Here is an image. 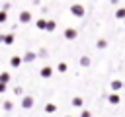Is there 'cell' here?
I'll list each match as a JSON object with an SVG mask.
<instances>
[{
  "label": "cell",
  "mask_w": 125,
  "mask_h": 117,
  "mask_svg": "<svg viewBox=\"0 0 125 117\" xmlns=\"http://www.w3.org/2000/svg\"><path fill=\"white\" fill-rule=\"evenodd\" d=\"M51 74H53V70H51L49 66H43V68H41V76H43V78H49Z\"/></svg>",
  "instance_id": "6da1fadb"
},
{
  "label": "cell",
  "mask_w": 125,
  "mask_h": 117,
  "mask_svg": "<svg viewBox=\"0 0 125 117\" xmlns=\"http://www.w3.org/2000/svg\"><path fill=\"white\" fill-rule=\"evenodd\" d=\"M21 105H23L25 109H29V107L33 105V99H31V98H23V99H21Z\"/></svg>",
  "instance_id": "7a4b0ae2"
},
{
  "label": "cell",
  "mask_w": 125,
  "mask_h": 117,
  "mask_svg": "<svg viewBox=\"0 0 125 117\" xmlns=\"http://www.w3.org/2000/svg\"><path fill=\"white\" fill-rule=\"evenodd\" d=\"M64 37H66V39H74V37H76V31H74V29H66V31H64Z\"/></svg>",
  "instance_id": "3957f363"
},
{
  "label": "cell",
  "mask_w": 125,
  "mask_h": 117,
  "mask_svg": "<svg viewBox=\"0 0 125 117\" xmlns=\"http://www.w3.org/2000/svg\"><path fill=\"white\" fill-rule=\"evenodd\" d=\"M33 58H35V55H33V53H25V57H23V60H25V62H31Z\"/></svg>",
  "instance_id": "277c9868"
},
{
  "label": "cell",
  "mask_w": 125,
  "mask_h": 117,
  "mask_svg": "<svg viewBox=\"0 0 125 117\" xmlns=\"http://www.w3.org/2000/svg\"><path fill=\"white\" fill-rule=\"evenodd\" d=\"M0 80H2V84H8V80H10V74H8V72H2Z\"/></svg>",
  "instance_id": "5b68a950"
},
{
  "label": "cell",
  "mask_w": 125,
  "mask_h": 117,
  "mask_svg": "<svg viewBox=\"0 0 125 117\" xmlns=\"http://www.w3.org/2000/svg\"><path fill=\"white\" fill-rule=\"evenodd\" d=\"M10 62H12V66H18V64L21 62V58H20V57H12V60H10Z\"/></svg>",
  "instance_id": "8992f818"
},
{
  "label": "cell",
  "mask_w": 125,
  "mask_h": 117,
  "mask_svg": "<svg viewBox=\"0 0 125 117\" xmlns=\"http://www.w3.org/2000/svg\"><path fill=\"white\" fill-rule=\"evenodd\" d=\"M109 101H111V103H119V96H117V94H111V96H109Z\"/></svg>",
  "instance_id": "52a82bcc"
},
{
  "label": "cell",
  "mask_w": 125,
  "mask_h": 117,
  "mask_svg": "<svg viewBox=\"0 0 125 117\" xmlns=\"http://www.w3.org/2000/svg\"><path fill=\"white\" fill-rule=\"evenodd\" d=\"M121 86H123V84H121L119 80H115V82H111V88H113V90H119Z\"/></svg>",
  "instance_id": "ba28073f"
},
{
  "label": "cell",
  "mask_w": 125,
  "mask_h": 117,
  "mask_svg": "<svg viewBox=\"0 0 125 117\" xmlns=\"http://www.w3.org/2000/svg\"><path fill=\"white\" fill-rule=\"evenodd\" d=\"M55 109H57V107H55L53 103H47V105H45V111H49V113H53Z\"/></svg>",
  "instance_id": "9c48e42d"
},
{
  "label": "cell",
  "mask_w": 125,
  "mask_h": 117,
  "mask_svg": "<svg viewBox=\"0 0 125 117\" xmlns=\"http://www.w3.org/2000/svg\"><path fill=\"white\" fill-rule=\"evenodd\" d=\"M72 12H74L76 16H82V8H80V6H74V8H72Z\"/></svg>",
  "instance_id": "30bf717a"
},
{
  "label": "cell",
  "mask_w": 125,
  "mask_h": 117,
  "mask_svg": "<svg viewBox=\"0 0 125 117\" xmlns=\"http://www.w3.org/2000/svg\"><path fill=\"white\" fill-rule=\"evenodd\" d=\"M80 64H82V66H88V64H90V58H88V57H82Z\"/></svg>",
  "instance_id": "8fae6325"
},
{
  "label": "cell",
  "mask_w": 125,
  "mask_h": 117,
  "mask_svg": "<svg viewBox=\"0 0 125 117\" xmlns=\"http://www.w3.org/2000/svg\"><path fill=\"white\" fill-rule=\"evenodd\" d=\"M57 70H59V72H64V70H66V62H61V64L57 66Z\"/></svg>",
  "instance_id": "7c38bea8"
},
{
  "label": "cell",
  "mask_w": 125,
  "mask_h": 117,
  "mask_svg": "<svg viewBox=\"0 0 125 117\" xmlns=\"http://www.w3.org/2000/svg\"><path fill=\"white\" fill-rule=\"evenodd\" d=\"M20 18H21V21H29V14H27V12H23Z\"/></svg>",
  "instance_id": "4fadbf2b"
},
{
  "label": "cell",
  "mask_w": 125,
  "mask_h": 117,
  "mask_svg": "<svg viewBox=\"0 0 125 117\" xmlns=\"http://www.w3.org/2000/svg\"><path fill=\"white\" fill-rule=\"evenodd\" d=\"M12 41H14V37H12V35H4V43H8V45H10Z\"/></svg>",
  "instance_id": "5bb4252c"
},
{
  "label": "cell",
  "mask_w": 125,
  "mask_h": 117,
  "mask_svg": "<svg viewBox=\"0 0 125 117\" xmlns=\"http://www.w3.org/2000/svg\"><path fill=\"white\" fill-rule=\"evenodd\" d=\"M72 105H82V99H80V98H74V99H72Z\"/></svg>",
  "instance_id": "9a60e30c"
},
{
  "label": "cell",
  "mask_w": 125,
  "mask_h": 117,
  "mask_svg": "<svg viewBox=\"0 0 125 117\" xmlns=\"http://www.w3.org/2000/svg\"><path fill=\"white\" fill-rule=\"evenodd\" d=\"M4 109L10 111V109H12V101H4Z\"/></svg>",
  "instance_id": "2e32d148"
},
{
  "label": "cell",
  "mask_w": 125,
  "mask_h": 117,
  "mask_svg": "<svg viewBox=\"0 0 125 117\" xmlns=\"http://www.w3.org/2000/svg\"><path fill=\"white\" fill-rule=\"evenodd\" d=\"M105 45H107V43H105L104 39H102V41H98V47H100V49H105Z\"/></svg>",
  "instance_id": "e0dca14e"
},
{
  "label": "cell",
  "mask_w": 125,
  "mask_h": 117,
  "mask_svg": "<svg viewBox=\"0 0 125 117\" xmlns=\"http://www.w3.org/2000/svg\"><path fill=\"white\" fill-rule=\"evenodd\" d=\"M47 29H49V31H53V29H55V23H53V21H49V23H47Z\"/></svg>",
  "instance_id": "ac0fdd59"
},
{
  "label": "cell",
  "mask_w": 125,
  "mask_h": 117,
  "mask_svg": "<svg viewBox=\"0 0 125 117\" xmlns=\"http://www.w3.org/2000/svg\"><path fill=\"white\" fill-rule=\"evenodd\" d=\"M117 18H125V10H119L117 12Z\"/></svg>",
  "instance_id": "d6986e66"
},
{
  "label": "cell",
  "mask_w": 125,
  "mask_h": 117,
  "mask_svg": "<svg viewBox=\"0 0 125 117\" xmlns=\"http://www.w3.org/2000/svg\"><path fill=\"white\" fill-rule=\"evenodd\" d=\"M80 117H92V113H90V111H82V115H80Z\"/></svg>",
  "instance_id": "ffe728a7"
}]
</instances>
